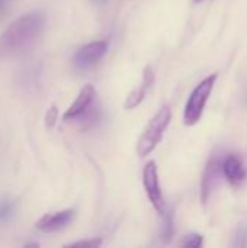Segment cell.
<instances>
[{
	"label": "cell",
	"instance_id": "cell-1",
	"mask_svg": "<svg viewBox=\"0 0 247 248\" xmlns=\"http://www.w3.org/2000/svg\"><path fill=\"white\" fill-rule=\"evenodd\" d=\"M45 26V13L41 10H31L16 17L0 33V55H16L31 46L41 35Z\"/></svg>",
	"mask_w": 247,
	"mask_h": 248
},
{
	"label": "cell",
	"instance_id": "cell-2",
	"mask_svg": "<svg viewBox=\"0 0 247 248\" xmlns=\"http://www.w3.org/2000/svg\"><path fill=\"white\" fill-rule=\"evenodd\" d=\"M170 121H172V112H170V108L166 105L150 119V122L144 128L143 134L140 135V138L137 141L138 157H141V158L147 157L157 148V145L163 140V135H165Z\"/></svg>",
	"mask_w": 247,
	"mask_h": 248
},
{
	"label": "cell",
	"instance_id": "cell-3",
	"mask_svg": "<svg viewBox=\"0 0 247 248\" xmlns=\"http://www.w3.org/2000/svg\"><path fill=\"white\" fill-rule=\"evenodd\" d=\"M218 78V74L214 73L208 77H205L191 93L186 105H185V110H183V124L186 126H194L197 125L204 113L205 105L214 90L215 81Z\"/></svg>",
	"mask_w": 247,
	"mask_h": 248
},
{
	"label": "cell",
	"instance_id": "cell-4",
	"mask_svg": "<svg viewBox=\"0 0 247 248\" xmlns=\"http://www.w3.org/2000/svg\"><path fill=\"white\" fill-rule=\"evenodd\" d=\"M143 185H144V190H146L147 198L151 202L153 208L157 211V214H162L166 209V203H165V199H163V195H162L157 164H156L154 160L148 161L144 166V170H143Z\"/></svg>",
	"mask_w": 247,
	"mask_h": 248
},
{
	"label": "cell",
	"instance_id": "cell-5",
	"mask_svg": "<svg viewBox=\"0 0 247 248\" xmlns=\"http://www.w3.org/2000/svg\"><path fill=\"white\" fill-rule=\"evenodd\" d=\"M224 173H223V158L217 154H214L204 170L202 174V182H201V201L204 205L208 203L214 189L217 187V185L220 183V180L223 179Z\"/></svg>",
	"mask_w": 247,
	"mask_h": 248
},
{
	"label": "cell",
	"instance_id": "cell-6",
	"mask_svg": "<svg viewBox=\"0 0 247 248\" xmlns=\"http://www.w3.org/2000/svg\"><path fill=\"white\" fill-rule=\"evenodd\" d=\"M109 46V42L102 39V41H93L90 44L83 45L82 48L77 49V52L73 55V64L74 67L80 70H86L96 64L99 60L103 58Z\"/></svg>",
	"mask_w": 247,
	"mask_h": 248
},
{
	"label": "cell",
	"instance_id": "cell-7",
	"mask_svg": "<svg viewBox=\"0 0 247 248\" xmlns=\"http://www.w3.org/2000/svg\"><path fill=\"white\" fill-rule=\"evenodd\" d=\"M95 97H96V89L92 84L83 86L82 90L79 92L77 97L74 99V102L64 112L63 119L64 121H77V119H82L89 112V109L92 108V105L95 102Z\"/></svg>",
	"mask_w": 247,
	"mask_h": 248
},
{
	"label": "cell",
	"instance_id": "cell-8",
	"mask_svg": "<svg viewBox=\"0 0 247 248\" xmlns=\"http://www.w3.org/2000/svg\"><path fill=\"white\" fill-rule=\"evenodd\" d=\"M76 217L74 209H63L58 212H51L42 215L36 222L35 228L41 232H57L67 228Z\"/></svg>",
	"mask_w": 247,
	"mask_h": 248
},
{
	"label": "cell",
	"instance_id": "cell-9",
	"mask_svg": "<svg viewBox=\"0 0 247 248\" xmlns=\"http://www.w3.org/2000/svg\"><path fill=\"white\" fill-rule=\"evenodd\" d=\"M154 71L151 67H146L144 71H143V81L138 87H135L125 99V103H124V108L127 110H132L135 109L146 97L147 92L151 89V86L154 84Z\"/></svg>",
	"mask_w": 247,
	"mask_h": 248
},
{
	"label": "cell",
	"instance_id": "cell-10",
	"mask_svg": "<svg viewBox=\"0 0 247 248\" xmlns=\"http://www.w3.org/2000/svg\"><path fill=\"white\" fill-rule=\"evenodd\" d=\"M223 173L227 182L233 186H240L245 183L247 177V171L242 158L234 154H230L223 158Z\"/></svg>",
	"mask_w": 247,
	"mask_h": 248
},
{
	"label": "cell",
	"instance_id": "cell-11",
	"mask_svg": "<svg viewBox=\"0 0 247 248\" xmlns=\"http://www.w3.org/2000/svg\"><path fill=\"white\" fill-rule=\"evenodd\" d=\"M160 218H162V231H160V238L163 243H170L172 241V237H173V212L170 208L166 206V209L159 214Z\"/></svg>",
	"mask_w": 247,
	"mask_h": 248
},
{
	"label": "cell",
	"instance_id": "cell-12",
	"mask_svg": "<svg viewBox=\"0 0 247 248\" xmlns=\"http://www.w3.org/2000/svg\"><path fill=\"white\" fill-rule=\"evenodd\" d=\"M16 199L12 196H4L0 201V225H6L12 221L16 211Z\"/></svg>",
	"mask_w": 247,
	"mask_h": 248
},
{
	"label": "cell",
	"instance_id": "cell-13",
	"mask_svg": "<svg viewBox=\"0 0 247 248\" xmlns=\"http://www.w3.org/2000/svg\"><path fill=\"white\" fill-rule=\"evenodd\" d=\"M204 243V237L201 234H189L183 238L182 241V247L186 248H198L202 246Z\"/></svg>",
	"mask_w": 247,
	"mask_h": 248
},
{
	"label": "cell",
	"instance_id": "cell-14",
	"mask_svg": "<svg viewBox=\"0 0 247 248\" xmlns=\"http://www.w3.org/2000/svg\"><path fill=\"white\" fill-rule=\"evenodd\" d=\"M102 246V240L100 238H90V240H82V241H76V243H70L66 247H89L96 248Z\"/></svg>",
	"mask_w": 247,
	"mask_h": 248
},
{
	"label": "cell",
	"instance_id": "cell-15",
	"mask_svg": "<svg viewBox=\"0 0 247 248\" xmlns=\"http://www.w3.org/2000/svg\"><path fill=\"white\" fill-rule=\"evenodd\" d=\"M57 119H58V109H57V105H52L45 113V125L48 128H52L55 125Z\"/></svg>",
	"mask_w": 247,
	"mask_h": 248
},
{
	"label": "cell",
	"instance_id": "cell-16",
	"mask_svg": "<svg viewBox=\"0 0 247 248\" xmlns=\"http://www.w3.org/2000/svg\"><path fill=\"white\" fill-rule=\"evenodd\" d=\"M247 244V228L240 227L236 232V238H234V246L236 247H245Z\"/></svg>",
	"mask_w": 247,
	"mask_h": 248
},
{
	"label": "cell",
	"instance_id": "cell-17",
	"mask_svg": "<svg viewBox=\"0 0 247 248\" xmlns=\"http://www.w3.org/2000/svg\"><path fill=\"white\" fill-rule=\"evenodd\" d=\"M4 7H6V0H0V13L4 10Z\"/></svg>",
	"mask_w": 247,
	"mask_h": 248
},
{
	"label": "cell",
	"instance_id": "cell-18",
	"mask_svg": "<svg viewBox=\"0 0 247 248\" xmlns=\"http://www.w3.org/2000/svg\"><path fill=\"white\" fill-rule=\"evenodd\" d=\"M25 247H39V244H38V243H26Z\"/></svg>",
	"mask_w": 247,
	"mask_h": 248
},
{
	"label": "cell",
	"instance_id": "cell-19",
	"mask_svg": "<svg viewBox=\"0 0 247 248\" xmlns=\"http://www.w3.org/2000/svg\"><path fill=\"white\" fill-rule=\"evenodd\" d=\"M93 3H96V4H105L108 0H92Z\"/></svg>",
	"mask_w": 247,
	"mask_h": 248
},
{
	"label": "cell",
	"instance_id": "cell-20",
	"mask_svg": "<svg viewBox=\"0 0 247 248\" xmlns=\"http://www.w3.org/2000/svg\"><path fill=\"white\" fill-rule=\"evenodd\" d=\"M195 3H201V1H204V0H194Z\"/></svg>",
	"mask_w": 247,
	"mask_h": 248
}]
</instances>
